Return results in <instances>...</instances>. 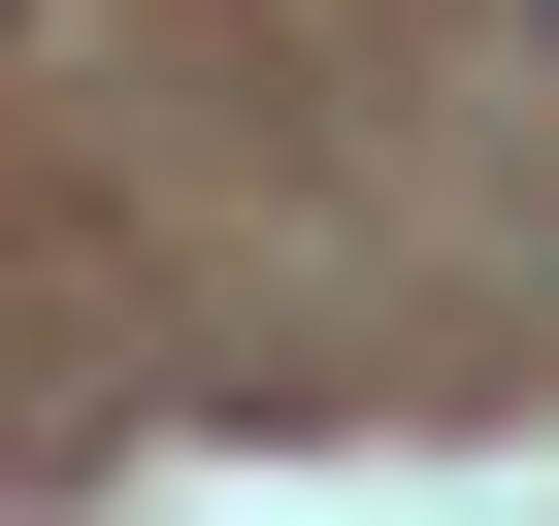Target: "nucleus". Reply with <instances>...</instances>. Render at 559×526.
<instances>
[]
</instances>
